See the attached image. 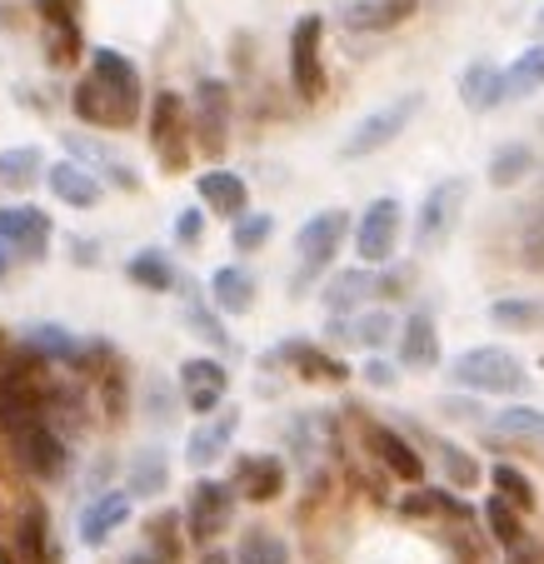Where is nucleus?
Returning <instances> with one entry per match:
<instances>
[{"label":"nucleus","instance_id":"f257e3e1","mask_svg":"<svg viewBox=\"0 0 544 564\" xmlns=\"http://www.w3.org/2000/svg\"><path fill=\"white\" fill-rule=\"evenodd\" d=\"M449 380L475 390V394H514L530 384V375H524V365L514 360L510 350L480 345V350H465L455 365H449Z\"/></svg>","mask_w":544,"mask_h":564},{"label":"nucleus","instance_id":"f03ea898","mask_svg":"<svg viewBox=\"0 0 544 564\" xmlns=\"http://www.w3.org/2000/svg\"><path fill=\"white\" fill-rule=\"evenodd\" d=\"M420 106H425V96H400V100H390V106H380L374 116H365L360 126L350 130V140L340 145V160H365V155H374V150H384L395 135H405V126L420 116Z\"/></svg>","mask_w":544,"mask_h":564},{"label":"nucleus","instance_id":"7ed1b4c3","mask_svg":"<svg viewBox=\"0 0 544 564\" xmlns=\"http://www.w3.org/2000/svg\"><path fill=\"white\" fill-rule=\"evenodd\" d=\"M230 514H236V490L220 485V479H200L191 490V505H185V540L195 544H215L225 530H230Z\"/></svg>","mask_w":544,"mask_h":564},{"label":"nucleus","instance_id":"20e7f679","mask_svg":"<svg viewBox=\"0 0 544 564\" xmlns=\"http://www.w3.org/2000/svg\"><path fill=\"white\" fill-rule=\"evenodd\" d=\"M320 41H325V21H320V15H300L295 31H290V80H295V96L300 100H320V90H325Z\"/></svg>","mask_w":544,"mask_h":564},{"label":"nucleus","instance_id":"39448f33","mask_svg":"<svg viewBox=\"0 0 544 564\" xmlns=\"http://www.w3.org/2000/svg\"><path fill=\"white\" fill-rule=\"evenodd\" d=\"M345 230H350V215H345V210H320L315 220L300 225L295 250H300V260H305V275H300V285H305L315 270L330 265L335 250H340V240H345Z\"/></svg>","mask_w":544,"mask_h":564},{"label":"nucleus","instance_id":"423d86ee","mask_svg":"<svg viewBox=\"0 0 544 564\" xmlns=\"http://www.w3.org/2000/svg\"><path fill=\"white\" fill-rule=\"evenodd\" d=\"M395 235H400V200H374L370 210L360 215V225H355V250H360L365 265H384V260L395 256Z\"/></svg>","mask_w":544,"mask_h":564},{"label":"nucleus","instance_id":"0eeeda50","mask_svg":"<svg viewBox=\"0 0 544 564\" xmlns=\"http://www.w3.org/2000/svg\"><path fill=\"white\" fill-rule=\"evenodd\" d=\"M41 420L45 415H41V394H35V375L25 365L0 375V425L11 435H21V430L41 425Z\"/></svg>","mask_w":544,"mask_h":564},{"label":"nucleus","instance_id":"6e6552de","mask_svg":"<svg viewBox=\"0 0 544 564\" xmlns=\"http://www.w3.org/2000/svg\"><path fill=\"white\" fill-rule=\"evenodd\" d=\"M465 195H470L465 181H439L435 191L425 195V205H420V225H415L420 246H439V240L455 230V215H459V205H465Z\"/></svg>","mask_w":544,"mask_h":564},{"label":"nucleus","instance_id":"1a4fd4ad","mask_svg":"<svg viewBox=\"0 0 544 564\" xmlns=\"http://www.w3.org/2000/svg\"><path fill=\"white\" fill-rule=\"evenodd\" d=\"M225 384H230V375H225L220 360L195 355V360L181 365V400L195 410V415H215V410H220Z\"/></svg>","mask_w":544,"mask_h":564},{"label":"nucleus","instance_id":"9d476101","mask_svg":"<svg viewBox=\"0 0 544 564\" xmlns=\"http://www.w3.org/2000/svg\"><path fill=\"white\" fill-rule=\"evenodd\" d=\"M90 75H96L100 86L110 90V96L120 100V110H126L130 120L140 116V100H145V90H140V75L135 65L126 61L120 51H110V45H100V51H90Z\"/></svg>","mask_w":544,"mask_h":564},{"label":"nucleus","instance_id":"9b49d317","mask_svg":"<svg viewBox=\"0 0 544 564\" xmlns=\"http://www.w3.org/2000/svg\"><path fill=\"white\" fill-rule=\"evenodd\" d=\"M150 140L161 145L165 165L181 171L191 150H185V100L175 96V90H161V96H155V110H150Z\"/></svg>","mask_w":544,"mask_h":564},{"label":"nucleus","instance_id":"f8f14e48","mask_svg":"<svg viewBox=\"0 0 544 564\" xmlns=\"http://www.w3.org/2000/svg\"><path fill=\"white\" fill-rule=\"evenodd\" d=\"M0 246L15 250V256H45V246H51V215L35 210V205L0 210Z\"/></svg>","mask_w":544,"mask_h":564},{"label":"nucleus","instance_id":"ddd939ff","mask_svg":"<svg viewBox=\"0 0 544 564\" xmlns=\"http://www.w3.org/2000/svg\"><path fill=\"white\" fill-rule=\"evenodd\" d=\"M195 130H200V145L210 155H220L225 135H230V90H225V80H200L195 86Z\"/></svg>","mask_w":544,"mask_h":564},{"label":"nucleus","instance_id":"4468645a","mask_svg":"<svg viewBox=\"0 0 544 564\" xmlns=\"http://www.w3.org/2000/svg\"><path fill=\"white\" fill-rule=\"evenodd\" d=\"M365 445H370V455L380 459L395 479H405V485H420V479H425V459H420V449L410 445L405 435H395L390 425H370Z\"/></svg>","mask_w":544,"mask_h":564},{"label":"nucleus","instance_id":"2eb2a0df","mask_svg":"<svg viewBox=\"0 0 544 564\" xmlns=\"http://www.w3.org/2000/svg\"><path fill=\"white\" fill-rule=\"evenodd\" d=\"M15 440V455H21V465L31 469L35 479H55L65 469V440L55 435L51 425H31V430H21V435H11Z\"/></svg>","mask_w":544,"mask_h":564},{"label":"nucleus","instance_id":"dca6fc26","mask_svg":"<svg viewBox=\"0 0 544 564\" xmlns=\"http://www.w3.org/2000/svg\"><path fill=\"white\" fill-rule=\"evenodd\" d=\"M230 490H240L250 505H270L280 490H285V465L270 455H240L236 485H230Z\"/></svg>","mask_w":544,"mask_h":564},{"label":"nucleus","instance_id":"f3484780","mask_svg":"<svg viewBox=\"0 0 544 564\" xmlns=\"http://www.w3.org/2000/svg\"><path fill=\"white\" fill-rule=\"evenodd\" d=\"M236 425H240V415H236V410H220V415H215V420H205V425H195L191 445H185V455H191V465H195V469H210V465H220V459H225V449H230V440H236Z\"/></svg>","mask_w":544,"mask_h":564},{"label":"nucleus","instance_id":"a211bd4d","mask_svg":"<svg viewBox=\"0 0 544 564\" xmlns=\"http://www.w3.org/2000/svg\"><path fill=\"white\" fill-rule=\"evenodd\" d=\"M126 520H130V495L126 490H106V495H96V500L86 505V514H80V540L106 544Z\"/></svg>","mask_w":544,"mask_h":564},{"label":"nucleus","instance_id":"6ab92c4d","mask_svg":"<svg viewBox=\"0 0 544 564\" xmlns=\"http://www.w3.org/2000/svg\"><path fill=\"white\" fill-rule=\"evenodd\" d=\"M420 11V0H350L345 6V25L350 31H395Z\"/></svg>","mask_w":544,"mask_h":564},{"label":"nucleus","instance_id":"aec40b11","mask_svg":"<svg viewBox=\"0 0 544 564\" xmlns=\"http://www.w3.org/2000/svg\"><path fill=\"white\" fill-rule=\"evenodd\" d=\"M45 185L55 191V200L75 205V210H90V205H100V181L86 171V165H80V160H61V165H51Z\"/></svg>","mask_w":544,"mask_h":564},{"label":"nucleus","instance_id":"412c9836","mask_svg":"<svg viewBox=\"0 0 544 564\" xmlns=\"http://www.w3.org/2000/svg\"><path fill=\"white\" fill-rule=\"evenodd\" d=\"M75 116L86 120V126H110V130H126V126H135V120L126 116V110H120V100L110 96L106 86H100L96 75H90V80H80V86H75Z\"/></svg>","mask_w":544,"mask_h":564},{"label":"nucleus","instance_id":"4be33fe9","mask_svg":"<svg viewBox=\"0 0 544 564\" xmlns=\"http://www.w3.org/2000/svg\"><path fill=\"white\" fill-rule=\"evenodd\" d=\"M435 360H439L435 319H429L425 310H415V315L405 319V330H400V365H410V370H429Z\"/></svg>","mask_w":544,"mask_h":564},{"label":"nucleus","instance_id":"5701e85b","mask_svg":"<svg viewBox=\"0 0 544 564\" xmlns=\"http://www.w3.org/2000/svg\"><path fill=\"white\" fill-rule=\"evenodd\" d=\"M195 191H200V200L210 205V210L230 215V220H240V215H246V205H250V185L240 181V175H230V171L200 175V181H195Z\"/></svg>","mask_w":544,"mask_h":564},{"label":"nucleus","instance_id":"b1692460","mask_svg":"<svg viewBox=\"0 0 544 564\" xmlns=\"http://www.w3.org/2000/svg\"><path fill=\"white\" fill-rule=\"evenodd\" d=\"M384 290V280L374 275L370 265H360V270H345V275H335L330 285H325V305L335 310V315H345V310H355V305H365V300H374Z\"/></svg>","mask_w":544,"mask_h":564},{"label":"nucleus","instance_id":"393cba45","mask_svg":"<svg viewBox=\"0 0 544 564\" xmlns=\"http://www.w3.org/2000/svg\"><path fill=\"white\" fill-rule=\"evenodd\" d=\"M210 295L225 315H246V310L255 305V275H250L246 265H225V270H215Z\"/></svg>","mask_w":544,"mask_h":564},{"label":"nucleus","instance_id":"a878e982","mask_svg":"<svg viewBox=\"0 0 544 564\" xmlns=\"http://www.w3.org/2000/svg\"><path fill=\"white\" fill-rule=\"evenodd\" d=\"M540 86H544V41L530 45V51H524L520 61L510 65V70H500V106H504V100L534 96Z\"/></svg>","mask_w":544,"mask_h":564},{"label":"nucleus","instance_id":"bb28decb","mask_svg":"<svg viewBox=\"0 0 544 564\" xmlns=\"http://www.w3.org/2000/svg\"><path fill=\"white\" fill-rule=\"evenodd\" d=\"M275 360L295 365L305 380H350V370H345L340 360H330L325 350H315V345H305V340H290L280 355H270V365H275Z\"/></svg>","mask_w":544,"mask_h":564},{"label":"nucleus","instance_id":"cd10ccee","mask_svg":"<svg viewBox=\"0 0 544 564\" xmlns=\"http://www.w3.org/2000/svg\"><path fill=\"white\" fill-rule=\"evenodd\" d=\"M145 534H150V560L155 564H175L185 554V520L175 510L155 514V520L145 524Z\"/></svg>","mask_w":544,"mask_h":564},{"label":"nucleus","instance_id":"c85d7f7f","mask_svg":"<svg viewBox=\"0 0 544 564\" xmlns=\"http://www.w3.org/2000/svg\"><path fill=\"white\" fill-rule=\"evenodd\" d=\"M534 171H540V155H534L530 145H504L500 155L490 160V185L494 191H510V185L530 181Z\"/></svg>","mask_w":544,"mask_h":564},{"label":"nucleus","instance_id":"c756f323","mask_svg":"<svg viewBox=\"0 0 544 564\" xmlns=\"http://www.w3.org/2000/svg\"><path fill=\"white\" fill-rule=\"evenodd\" d=\"M459 96H465L470 110H494L500 106V70L490 61H475L470 70L459 75Z\"/></svg>","mask_w":544,"mask_h":564},{"label":"nucleus","instance_id":"7c9ffc66","mask_svg":"<svg viewBox=\"0 0 544 564\" xmlns=\"http://www.w3.org/2000/svg\"><path fill=\"white\" fill-rule=\"evenodd\" d=\"M335 335H350V340L365 345V350H380V345L395 340V315L370 310V315H355V319H345V325H335Z\"/></svg>","mask_w":544,"mask_h":564},{"label":"nucleus","instance_id":"2f4dec72","mask_svg":"<svg viewBox=\"0 0 544 564\" xmlns=\"http://www.w3.org/2000/svg\"><path fill=\"white\" fill-rule=\"evenodd\" d=\"M80 350H86V345L75 340L70 330H61V325H35L31 330V355L35 360H80Z\"/></svg>","mask_w":544,"mask_h":564},{"label":"nucleus","instance_id":"473e14b6","mask_svg":"<svg viewBox=\"0 0 544 564\" xmlns=\"http://www.w3.org/2000/svg\"><path fill=\"white\" fill-rule=\"evenodd\" d=\"M126 275L135 280L140 290H171L175 285V265L165 250H140V256L126 265Z\"/></svg>","mask_w":544,"mask_h":564},{"label":"nucleus","instance_id":"72a5a7b5","mask_svg":"<svg viewBox=\"0 0 544 564\" xmlns=\"http://www.w3.org/2000/svg\"><path fill=\"white\" fill-rule=\"evenodd\" d=\"M494 430L510 440H530V445H544V410L534 405H510L494 415Z\"/></svg>","mask_w":544,"mask_h":564},{"label":"nucleus","instance_id":"f704fd0d","mask_svg":"<svg viewBox=\"0 0 544 564\" xmlns=\"http://www.w3.org/2000/svg\"><path fill=\"white\" fill-rule=\"evenodd\" d=\"M490 319L500 330H540L544 325V305L540 300H494Z\"/></svg>","mask_w":544,"mask_h":564},{"label":"nucleus","instance_id":"c9c22d12","mask_svg":"<svg viewBox=\"0 0 544 564\" xmlns=\"http://www.w3.org/2000/svg\"><path fill=\"white\" fill-rule=\"evenodd\" d=\"M236 564H290V544L270 530H250L246 540H240Z\"/></svg>","mask_w":544,"mask_h":564},{"label":"nucleus","instance_id":"e433bc0d","mask_svg":"<svg viewBox=\"0 0 544 564\" xmlns=\"http://www.w3.org/2000/svg\"><path fill=\"white\" fill-rule=\"evenodd\" d=\"M490 479H494V495H500V500H510L520 514L534 510V500H540V495H534V485H530V475H524V469H514V465H494Z\"/></svg>","mask_w":544,"mask_h":564},{"label":"nucleus","instance_id":"4c0bfd02","mask_svg":"<svg viewBox=\"0 0 544 564\" xmlns=\"http://www.w3.org/2000/svg\"><path fill=\"white\" fill-rule=\"evenodd\" d=\"M485 524H490V534L504 544V550H514V544L524 540V524H520V510H514L510 500H500L494 495L490 505H485Z\"/></svg>","mask_w":544,"mask_h":564},{"label":"nucleus","instance_id":"58836bf2","mask_svg":"<svg viewBox=\"0 0 544 564\" xmlns=\"http://www.w3.org/2000/svg\"><path fill=\"white\" fill-rule=\"evenodd\" d=\"M35 175H41V150L35 145H21V150H6L0 155V185H31Z\"/></svg>","mask_w":544,"mask_h":564},{"label":"nucleus","instance_id":"ea45409f","mask_svg":"<svg viewBox=\"0 0 544 564\" xmlns=\"http://www.w3.org/2000/svg\"><path fill=\"white\" fill-rule=\"evenodd\" d=\"M435 455H439V469H445V475L455 479L459 490H470L475 479H480V465H475V459L465 455L459 445H449V440H435Z\"/></svg>","mask_w":544,"mask_h":564},{"label":"nucleus","instance_id":"a19ab883","mask_svg":"<svg viewBox=\"0 0 544 564\" xmlns=\"http://www.w3.org/2000/svg\"><path fill=\"white\" fill-rule=\"evenodd\" d=\"M165 479H171V469H165V459L161 455H140V465H135V475H130V500L135 495H161L165 490Z\"/></svg>","mask_w":544,"mask_h":564},{"label":"nucleus","instance_id":"79ce46f5","mask_svg":"<svg viewBox=\"0 0 544 564\" xmlns=\"http://www.w3.org/2000/svg\"><path fill=\"white\" fill-rule=\"evenodd\" d=\"M270 230H275L270 215H240L236 220V250H260L270 240Z\"/></svg>","mask_w":544,"mask_h":564},{"label":"nucleus","instance_id":"37998d69","mask_svg":"<svg viewBox=\"0 0 544 564\" xmlns=\"http://www.w3.org/2000/svg\"><path fill=\"white\" fill-rule=\"evenodd\" d=\"M45 45H51V65H75V55H80V25H55Z\"/></svg>","mask_w":544,"mask_h":564},{"label":"nucleus","instance_id":"c03bdc74","mask_svg":"<svg viewBox=\"0 0 544 564\" xmlns=\"http://www.w3.org/2000/svg\"><path fill=\"white\" fill-rule=\"evenodd\" d=\"M45 534H51L45 510H25V520H21V554H45Z\"/></svg>","mask_w":544,"mask_h":564},{"label":"nucleus","instance_id":"a18cd8bd","mask_svg":"<svg viewBox=\"0 0 544 564\" xmlns=\"http://www.w3.org/2000/svg\"><path fill=\"white\" fill-rule=\"evenodd\" d=\"M200 235H205V215L200 210H181V220H175V240H181V246H195Z\"/></svg>","mask_w":544,"mask_h":564},{"label":"nucleus","instance_id":"49530a36","mask_svg":"<svg viewBox=\"0 0 544 564\" xmlns=\"http://www.w3.org/2000/svg\"><path fill=\"white\" fill-rule=\"evenodd\" d=\"M510 564H544V544L524 534V540H520V544H514V550H510Z\"/></svg>","mask_w":544,"mask_h":564},{"label":"nucleus","instance_id":"de8ad7c7","mask_svg":"<svg viewBox=\"0 0 544 564\" xmlns=\"http://www.w3.org/2000/svg\"><path fill=\"white\" fill-rule=\"evenodd\" d=\"M365 380L384 390V384H395V365H390V360H370V365H365Z\"/></svg>","mask_w":544,"mask_h":564},{"label":"nucleus","instance_id":"09e8293b","mask_svg":"<svg viewBox=\"0 0 544 564\" xmlns=\"http://www.w3.org/2000/svg\"><path fill=\"white\" fill-rule=\"evenodd\" d=\"M191 325H200V330L210 335L215 345H225V330H220V319H215V315H205V310H191Z\"/></svg>","mask_w":544,"mask_h":564},{"label":"nucleus","instance_id":"8fccbe9b","mask_svg":"<svg viewBox=\"0 0 544 564\" xmlns=\"http://www.w3.org/2000/svg\"><path fill=\"white\" fill-rule=\"evenodd\" d=\"M200 564H236V560H230V554H220V550H210Z\"/></svg>","mask_w":544,"mask_h":564},{"label":"nucleus","instance_id":"3c124183","mask_svg":"<svg viewBox=\"0 0 544 564\" xmlns=\"http://www.w3.org/2000/svg\"><path fill=\"white\" fill-rule=\"evenodd\" d=\"M130 564H155V560H150V554H140V560H130Z\"/></svg>","mask_w":544,"mask_h":564},{"label":"nucleus","instance_id":"603ef678","mask_svg":"<svg viewBox=\"0 0 544 564\" xmlns=\"http://www.w3.org/2000/svg\"><path fill=\"white\" fill-rule=\"evenodd\" d=\"M534 25H540V35H544V11H540V21H534Z\"/></svg>","mask_w":544,"mask_h":564},{"label":"nucleus","instance_id":"864d4df0","mask_svg":"<svg viewBox=\"0 0 544 564\" xmlns=\"http://www.w3.org/2000/svg\"><path fill=\"white\" fill-rule=\"evenodd\" d=\"M0 564H11V560H6V550H0Z\"/></svg>","mask_w":544,"mask_h":564}]
</instances>
